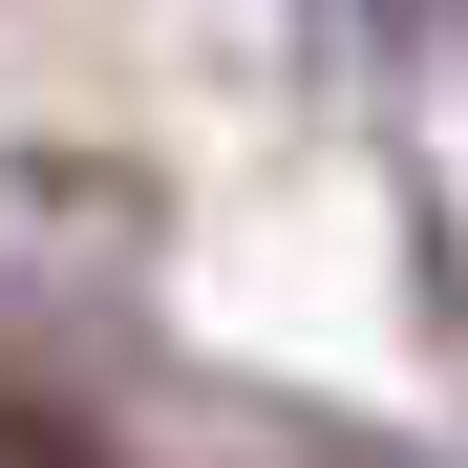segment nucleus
<instances>
[{"label": "nucleus", "mask_w": 468, "mask_h": 468, "mask_svg": "<svg viewBox=\"0 0 468 468\" xmlns=\"http://www.w3.org/2000/svg\"><path fill=\"white\" fill-rule=\"evenodd\" d=\"M0 468H107V426H86V405H43V383H0Z\"/></svg>", "instance_id": "1"}]
</instances>
